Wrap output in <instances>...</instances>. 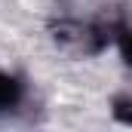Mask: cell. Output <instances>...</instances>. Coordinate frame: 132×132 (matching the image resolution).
I'll return each mask as SVG.
<instances>
[{"mask_svg": "<svg viewBox=\"0 0 132 132\" xmlns=\"http://www.w3.org/2000/svg\"><path fill=\"white\" fill-rule=\"evenodd\" d=\"M111 117L123 126H132V95H114L111 101Z\"/></svg>", "mask_w": 132, "mask_h": 132, "instance_id": "obj_4", "label": "cell"}, {"mask_svg": "<svg viewBox=\"0 0 132 132\" xmlns=\"http://www.w3.org/2000/svg\"><path fill=\"white\" fill-rule=\"evenodd\" d=\"M52 40L59 49H65L71 55H98L108 49L111 43V25H89V22H71V19H62L55 22L52 28Z\"/></svg>", "mask_w": 132, "mask_h": 132, "instance_id": "obj_1", "label": "cell"}, {"mask_svg": "<svg viewBox=\"0 0 132 132\" xmlns=\"http://www.w3.org/2000/svg\"><path fill=\"white\" fill-rule=\"evenodd\" d=\"M22 101H25V83L0 71V111H15Z\"/></svg>", "mask_w": 132, "mask_h": 132, "instance_id": "obj_2", "label": "cell"}, {"mask_svg": "<svg viewBox=\"0 0 132 132\" xmlns=\"http://www.w3.org/2000/svg\"><path fill=\"white\" fill-rule=\"evenodd\" d=\"M111 43L117 46V52H120L123 65L132 68V25L123 19V15L111 22Z\"/></svg>", "mask_w": 132, "mask_h": 132, "instance_id": "obj_3", "label": "cell"}]
</instances>
